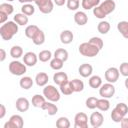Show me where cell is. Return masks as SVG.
I'll return each mask as SVG.
<instances>
[{
	"instance_id": "6da1fadb",
	"label": "cell",
	"mask_w": 128,
	"mask_h": 128,
	"mask_svg": "<svg viewBox=\"0 0 128 128\" xmlns=\"http://www.w3.org/2000/svg\"><path fill=\"white\" fill-rule=\"evenodd\" d=\"M116 8V3L114 0H104L98 6L93 8V14L98 19H104L107 15L112 13Z\"/></svg>"
},
{
	"instance_id": "7a4b0ae2",
	"label": "cell",
	"mask_w": 128,
	"mask_h": 128,
	"mask_svg": "<svg viewBox=\"0 0 128 128\" xmlns=\"http://www.w3.org/2000/svg\"><path fill=\"white\" fill-rule=\"evenodd\" d=\"M18 24L13 21H7L0 27V36L3 40L8 41L11 40L17 33H18Z\"/></svg>"
},
{
	"instance_id": "3957f363",
	"label": "cell",
	"mask_w": 128,
	"mask_h": 128,
	"mask_svg": "<svg viewBox=\"0 0 128 128\" xmlns=\"http://www.w3.org/2000/svg\"><path fill=\"white\" fill-rule=\"evenodd\" d=\"M128 113V105L121 102L118 103L111 112V119L115 123H120V121L126 116Z\"/></svg>"
},
{
	"instance_id": "277c9868",
	"label": "cell",
	"mask_w": 128,
	"mask_h": 128,
	"mask_svg": "<svg viewBox=\"0 0 128 128\" xmlns=\"http://www.w3.org/2000/svg\"><path fill=\"white\" fill-rule=\"evenodd\" d=\"M78 50H79V53L82 56L89 57V58L97 56L99 54V52H100V50L96 46L90 44L89 42H83V43H81L79 45V47H78Z\"/></svg>"
},
{
	"instance_id": "5b68a950",
	"label": "cell",
	"mask_w": 128,
	"mask_h": 128,
	"mask_svg": "<svg viewBox=\"0 0 128 128\" xmlns=\"http://www.w3.org/2000/svg\"><path fill=\"white\" fill-rule=\"evenodd\" d=\"M43 95L46 100L51 102H58L60 100V90H58L54 85H46L43 88Z\"/></svg>"
},
{
	"instance_id": "8992f818",
	"label": "cell",
	"mask_w": 128,
	"mask_h": 128,
	"mask_svg": "<svg viewBox=\"0 0 128 128\" xmlns=\"http://www.w3.org/2000/svg\"><path fill=\"white\" fill-rule=\"evenodd\" d=\"M8 69H9V72L12 75L23 76L27 71V66H26V64L24 62L22 63V62H20L18 60H13V61H11L9 63Z\"/></svg>"
},
{
	"instance_id": "52a82bcc",
	"label": "cell",
	"mask_w": 128,
	"mask_h": 128,
	"mask_svg": "<svg viewBox=\"0 0 128 128\" xmlns=\"http://www.w3.org/2000/svg\"><path fill=\"white\" fill-rule=\"evenodd\" d=\"M34 2L39 11L43 14H49L54 9V2L52 0H35Z\"/></svg>"
},
{
	"instance_id": "ba28073f",
	"label": "cell",
	"mask_w": 128,
	"mask_h": 128,
	"mask_svg": "<svg viewBox=\"0 0 128 128\" xmlns=\"http://www.w3.org/2000/svg\"><path fill=\"white\" fill-rule=\"evenodd\" d=\"M115 87L113 85V83H105V84H102L101 87L99 88V95L102 97V98H112L115 94Z\"/></svg>"
},
{
	"instance_id": "9c48e42d",
	"label": "cell",
	"mask_w": 128,
	"mask_h": 128,
	"mask_svg": "<svg viewBox=\"0 0 128 128\" xmlns=\"http://www.w3.org/2000/svg\"><path fill=\"white\" fill-rule=\"evenodd\" d=\"M24 126V120L21 115L14 114L4 124V128H22Z\"/></svg>"
},
{
	"instance_id": "30bf717a",
	"label": "cell",
	"mask_w": 128,
	"mask_h": 128,
	"mask_svg": "<svg viewBox=\"0 0 128 128\" xmlns=\"http://www.w3.org/2000/svg\"><path fill=\"white\" fill-rule=\"evenodd\" d=\"M105 80L109 83H115L117 82V80L119 79V76H120V72H119V69L116 68V67H110L108 68L106 71H105Z\"/></svg>"
},
{
	"instance_id": "8fae6325",
	"label": "cell",
	"mask_w": 128,
	"mask_h": 128,
	"mask_svg": "<svg viewBox=\"0 0 128 128\" xmlns=\"http://www.w3.org/2000/svg\"><path fill=\"white\" fill-rule=\"evenodd\" d=\"M75 128H87L88 127V116L84 112H79L74 117Z\"/></svg>"
},
{
	"instance_id": "7c38bea8",
	"label": "cell",
	"mask_w": 128,
	"mask_h": 128,
	"mask_svg": "<svg viewBox=\"0 0 128 128\" xmlns=\"http://www.w3.org/2000/svg\"><path fill=\"white\" fill-rule=\"evenodd\" d=\"M89 121L93 128H99L104 122V116L101 112H93L89 117Z\"/></svg>"
},
{
	"instance_id": "4fadbf2b",
	"label": "cell",
	"mask_w": 128,
	"mask_h": 128,
	"mask_svg": "<svg viewBox=\"0 0 128 128\" xmlns=\"http://www.w3.org/2000/svg\"><path fill=\"white\" fill-rule=\"evenodd\" d=\"M38 55H36L34 52L32 51H29V52H26L23 56V62L26 64V66H29V67H33L36 65L37 61H38Z\"/></svg>"
},
{
	"instance_id": "5bb4252c",
	"label": "cell",
	"mask_w": 128,
	"mask_h": 128,
	"mask_svg": "<svg viewBox=\"0 0 128 128\" xmlns=\"http://www.w3.org/2000/svg\"><path fill=\"white\" fill-rule=\"evenodd\" d=\"M15 106L19 112H26L30 107V102L25 97H19L15 102Z\"/></svg>"
},
{
	"instance_id": "9a60e30c",
	"label": "cell",
	"mask_w": 128,
	"mask_h": 128,
	"mask_svg": "<svg viewBox=\"0 0 128 128\" xmlns=\"http://www.w3.org/2000/svg\"><path fill=\"white\" fill-rule=\"evenodd\" d=\"M78 73L80 74V76H82L84 78L90 77L92 75V73H93V67L89 63H83V64H81L79 66Z\"/></svg>"
},
{
	"instance_id": "2e32d148",
	"label": "cell",
	"mask_w": 128,
	"mask_h": 128,
	"mask_svg": "<svg viewBox=\"0 0 128 128\" xmlns=\"http://www.w3.org/2000/svg\"><path fill=\"white\" fill-rule=\"evenodd\" d=\"M74 21L77 25L83 26L88 22V16L84 11H77L74 14Z\"/></svg>"
},
{
	"instance_id": "e0dca14e",
	"label": "cell",
	"mask_w": 128,
	"mask_h": 128,
	"mask_svg": "<svg viewBox=\"0 0 128 128\" xmlns=\"http://www.w3.org/2000/svg\"><path fill=\"white\" fill-rule=\"evenodd\" d=\"M49 81V76L47 73L45 72H39L38 74H36L35 76V83L39 86V87H44L48 84Z\"/></svg>"
},
{
	"instance_id": "ac0fdd59",
	"label": "cell",
	"mask_w": 128,
	"mask_h": 128,
	"mask_svg": "<svg viewBox=\"0 0 128 128\" xmlns=\"http://www.w3.org/2000/svg\"><path fill=\"white\" fill-rule=\"evenodd\" d=\"M74 39V35H73V32L70 31V30H63L61 33H60V41L62 44H70Z\"/></svg>"
},
{
	"instance_id": "d6986e66",
	"label": "cell",
	"mask_w": 128,
	"mask_h": 128,
	"mask_svg": "<svg viewBox=\"0 0 128 128\" xmlns=\"http://www.w3.org/2000/svg\"><path fill=\"white\" fill-rule=\"evenodd\" d=\"M41 109L47 111L48 115H50V116H53L58 112V107L54 104V102H51V101H48V100L43 104Z\"/></svg>"
},
{
	"instance_id": "ffe728a7",
	"label": "cell",
	"mask_w": 128,
	"mask_h": 128,
	"mask_svg": "<svg viewBox=\"0 0 128 128\" xmlns=\"http://www.w3.org/2000/svg\"><path fill=\"white\" fill-rule=\"evenodd\" d=\"M88 84L93 89H99L101 87V85L103 84L102 83V78L100 76H98V75L90 76V78L88 80Z\"/></svg>"
},
{
	"instance_id": "44dd1931",
	"label": "cell",
	"mask_w": 128,
	"mask_h": 128,
	"mask_svg": "<svg viewBox=\"0 0 128 128\" xmlns=\"http://www.w3.org/2000/svg\"><path fill=\"white\" fill-rule=\"evenodd\" d=\"M53 81L56 85L60 86L62 83L68 81V75L65 72H56L53 75Z\"/></svg>"
},
{
	"instance_id": "7402d4cb",
	"label": "cell",
	"mask_w": 128,
	"mask_h": 128,
	"mask_svg": "<svg viewBox=\"0 0 128 128\" xmlns=\"http://www.w3.org/2000/svg\"><path fill=\"white\" fill-rule=\"evenodd\" d=\"M33 83H34L33 79H32L31 77H29V76H23V77H21V79L19 80V85H20V87H21L22 89H24V90L30 89V88L33 86Z\"/></svg>"
},
{
	"instance_id": "603a6c76",
	"label": "cell",
	"mask_w": 128,
	"mask_h": 128,
	"mask_svg": "<svg viewBox=\"0 0 128 128\" xmlns=\"http://www.w3.org/2000/svg\"><path fill=\"white\" fill-rule=\"evenodd\" d=\"M46 98L44 97V95H40V94H35L33 97H32V100H31V103H32V106L36 107V108H41L43 106V104L46 102Z\"/></svg>"
},
{
	"instance_id": "cb8c5ba5",
	"label": "cell",
	"mask_w": 128,
	"mask_h": 128,
	"mask_svg": "<svg viewBox=\"0 0 128 128\" xmlns=\"http://www.w3.org/2000/svg\"><path fill=\"white\" fill-rule=\"evenodd\" d=\"M14 21L19 25V26H25L28 24L29 22V18L27 15H25L24 13H16L14 15Z\"/></svg>"
},
{
	"instance_id": "d4e9b609",
	"label": "cell",
	"mask_w": 128,
	"mask_h": 128,
	"mask_svg": "<svg viewBox=\"0 0 128 128\" xmlns=\"http://www.w3.org/2000/svg\"><path fill=\"white\" fill-rule=\"evenodd\" d=\"M117 30L120 32V34L125 38L128 39V21H120L117 24Z\"/></svg>"
},
{
	"instance_id": "484cf974",
	"label": "cell",
	"mask_w": 128,
	"mask_h": 128,
	"mask_svg": "<svg viewBox=\"0 0 128 128\" xmlns=\"http://www.w3.org/2000/svg\"><path fill=\"white\" fill-rule=\"evenodd\" d=\"M53 56L55 58H58V59H61L62 61L66 62L68 60V57H69V54H68V51L64 48H58L55 50Z\"/></svg>"
},
{
	"instance_id": "4316f807",
	"label": "cell",
	"mask_w": 128,
	"mask_h": 128,
	"mask_svg": "<svg viewBox=\"0 0 128 128\" xmlns=\"http://www.w3.org/2000/svg\"><path fill=\"white\" fill-rule=\"evenodd\" d=\"M39 30H40V28H39L37 25H28V26L25 28L24 33H25V36H26L27 38L32 39V38L35 36V34H36Z\"/></svg>"
},
{
	"instance_id": "83f0119b",
	"label": "cell",
	"mask_w": 128,
	"mask_h": 128,
	"mask_svg": "<svg viewBox=\"0 0 128 128\" xmlns=\"http://www.w3.org/2000/svg\"><path fill=\"white\" fill-rule=\"evenodd\" d=\"M70 84H71V87H72L74 92H81L84 89V82L82 80L78 79V78H75V79L71 80Z\"/></svg>"
},
{
	"instance_id": "f1b7e54d",
	"label": "cell",
	"mask_w": 128,
	"mask_h": 128,
	"mask_svg": "<svg viewBox=\"0 0 128 128\" xmlns=\"http://www.w3.org/2000/svg\"><path fill=\"white\" fill-rule=\"evenodd\" d=\"M100 4V0H82L81 6L84 10H90Z\"/></svg>"
},
{
	"instance_id": "f546056e",
	"label": "cell",
	"mask_w": 128,
	"mask_h": 128,
	"mask_svg": "<svg viewBox=\"0 0 128 128\" xmlns=\"http://www.w3.org/2000/svg\"><path fill=\"white\" fill-rule=\"evenodd\" d=\"M97 109H99L100 111H108L110 108V101L107 98H101L98 99L97 101Z\"/></svg>"
},
{
	"instance_id": "4dcf8cb0",
	"label": "cell",
	"mask_w": 128,
	"mask_h": 128,
	"mask_svg": "<svg viewBox=\"0 0 128 128\" xmlns=\"http://www.w3.org/2000/svg\"><path fill=\"white\" fill-rule=\"evenodd\" d=\"M97 30L100 34H107L110 30V23L108 21H105V20H102L98 23L97 25Z\"/></svg>"
},
{
	"instance_id": "1f68e13d",
	"label": "cell",
	"mask_w": 128,
	"mask_h": 128,
	"mask_svg": "<svg viewBox=\"0 0 128 128\" xmlns=\"http://www.w3.org/2000/svg\"><path fill=\"white\" fill-rule=\"evenodd\" d=\"M59 90L62 94L64 95H71L72 93H74L72 87H71V84H70V81H66L64 83H62L60 86H59Z\"/></svg>"
},
{
	"instance_id": "d6a6232c",
	"label": "cell",
	"mask_w": 128,
	"mask_h": 128,
	"mask_svg": "<svg viewBox=\"0 0 128 128\" xmlns=\"http://www.w3.org/2000/svg\"><path fill=\"white\" fill-rule=\"evenodd\" d=\"M31 40L35 45H38V46L42 45L45 42V34H44V32L42 30H39Z\"/></svg>"
},
{
	"instance_id": "836d02e7",
	"label": "cell",
	"mask_w": 128,
	"mask_h": 128,
	"mask_svg": "<svg viewBox=\"0 0 128 128\" xmlns=\"http://www.w3.org/2000/svg\"><path fill=\"white\" fill-rule=\"evenodd\" d=\"M10 55L14 59L20 58L21 56H23V49H22V47L21 46H18V45L12 46L11 49H10Z\"/></svg>"
},
{
	"instance_id": "e575fe53",
	"label": "cell",
	"mask_w": 128,
	"mask_h": 128,
	"mask_svg": "<svg viewBox=\"0 0 128 128\" xmlns=\"http://www.w3.org/2000/svg\"><path fill=\"white\" fill-rule=\"evenodd\" d=\"M38 59L41 62H48L52 59V52L50 50H42L38 54Z\"/></svg>"
},
{
	"instance_id": "d590c367",
	"label": "cell",
	"mask_w": 128,
	"mask_h": 128,
	"mask_svg": "<svg viewBox=\"0 0 128 128\" xmlns=\"http://www.w3.org/2000/svg\"><path fill=\"white\" fill-rule=\"evenodd\" d=\"M21 12L24 13L25 15H27V16H31L35 13V7L31 3L23 4L22 7H21Z\"/></svg>"
},
{
	"instance_id": "8d00e7d4",
	"label": "cell",
	"mask_w": 128,
	"mask_h": 128,
	"mask_svg": "<svg viewBox=\"0 0 128 128\" xmlns=\"http://www.w3.org/2000/svg\"><path fill=\"white\" fill-rule=\"evenodd\" d=\"M63 65H64V61H62L61 59H58V58H53L50 60V67L53 69V70H61L63 68Z\"/></svg>"
},
{
	"instance_id": "74e56055",
	"label": "cell",
	"mask_w": 128,
	"mask_h": 128,
	"mask_svg": "<svg viewBox=\"0 0 128 128\" xmlns=\"http://www.w3.org/2000/svg\"><path fill=\"white\" fill-rule=\"evenodd\" d=\"M70 121L67 117H59L56 121V127L57 128H69L70 127Z\"/></svg>"
},
{
	"instance_id": "f35d334b",
	"label": "cell",
	"mask_w": 128,
	"mask_h": 128,
	"mask_svg": "<svg viewBox=\"0 0 128 128\" xmlns=\"http://www.w3.org/2000/svg\"><path fill=\"white\" fill-rule=\"evenodd\" d=\"M88 42H89L90 44L96 46L99 50H101V49L103 48V46H104V42H103V40H102L100 37H96V36L91 37V38L88 40Z\"/></svg>"
},
{
	"instance_id": "ab89813d",
	"label": "cell",
	"mask_w": 128,
	"mask_h": 128,
	"mask_svg": "<svg viewBox=\"0 0 128 128\" xmlns=\"http://www.w3.org/2000/svg\"><path fill=\"white\" fill-rule=\"evenodd\" d=\"M0 11L6 13L9 16L14 12V7L10 3H2L0 4Z\"/></svg>"
},
{
	"instance_id": "60d3db41",
	"label": "cell",
	"mask_w": 128,
	"mask_h": 128,
	"mask_svg": "<svg viewBox=\"0 0 128 128\" xmlns=\"http://www.w3.org/2000/svg\"><path fill=\"white\" fill-rule=\"evenodd\" d=\"M97 101H98V98L91 96V97H88V98L86 99L85 105H86V107H87L88 109L93 110V109H95V108L97 107Z\"/></svg>"
},
{
	"instance_id": "b9f144b4",
	"label": "cell",
	"mask_w": 128,
	"mask_h": 128,
	"mask_svg": "<svg viewBox=\"0 0 128 128\" xmlns=\"http://www.w3.org/2000/svg\"><path fill=\"white\" fill-rule=\"evenodd\" d=\"M66 5H67V8H68L69 10L75 11V10H77V9L79 8L80 1H79V0H67Z\"/></svg>"
},
{
	"instance_id": "7bdbcfd3",
	"label": "cell",
	"mask_w": 128,
	"mask_h": 128,
	"mask_svg": "<svg viewBox=\"0 0 128 128\" xmlns=\"http://www.w3.org/2000/svg\"><path fill=\"white\" fill-rule=\"evenodd\" d=\"M118 69L122 76L128 77V62H122Z\"/></svg>"
},
{
	"instance_id": "ee69618b",
	"label": "cell",
	"mask_w": 128,
	"mask_h": 128,
	"mask_svg": "<svg viewBox=\"0 0 128 128\" xmlns=\"http://www.w3.org/2000/svg\"><path fill=\"white\" fill-rule=\"evenodd\" d=\"M7 19H8V15L6 13L0 11V23L4 24L5 22H7Z\"/></svg>"
},
{
	"instance_id": "f6af8a7d",
	"label": "cell",
	"mask_w": 128,
	"mask_h": 128,
	"mask_svg": "<svg viewBox=\"0 0 128 128\" xmlns=\"http://www.w3.org/2000/svg\"><path fill=\"white\" fill-rule=\"evenodd\" d=\"M5 114H6V107L4 104H1L0 105V119H3Z\"/></svg>"
},
{
	"instance_id": "bcb514c9",
	"label": "cell",
	"mask_w": 128,
	"mask_h": 128,
	"mask_svg": "<svg viewBox=\"0 0 128 128\" xmlns=\"http://www.w3.org/2000/svg\"><path fill=\"white\" fill-rule=\"evenodd\" d=\"M120 125L122 128H128V117H124L121 121H120Z\"/></svg>"
},
{
	"instance_id": "7dc6e473",
	"label": "cell",
	"mask_w": 128,
	"mask_h": 128,
	"mask_svg": "<svg viewBox=\"0 0 128 128\" xmlns=\"http://www.w3.org/2000/svg\"><path fill=\"white\" fill-rule=\"evenodd\" d=\"M5 58H6V51L3 48H1L0 49V61L3 62L5 60Z\"/></svg>"
},
{
	"instance_id": "c3c4849f",
	"label": "cell",
	"mask_w": 128,
	"mask_h": 128,
	"mask_svg": "<svg viewBox=\"0 0 128 128\" xmlns=\"http://www.w3.org/2000/svg\"><path fill=\"white\" fill-rule=\"evenodd\" d=\"M53 2L56 6H63L64 4H66L67 0H53Z\"/></svg>"
},
{
	"instance_id": "681fc988",
	"label": "cell",
	"mask_w": 128,
	"mask_h": 128,
	"mask_svg": "<svg viewBox=\"0 0 128 128\" xmlns=\"http://www.w3.org/2000/svg\"><path fill=\"white\" fill-rule=\"evenodd\" d=\"M20 3H22V4H26V3H31V2H33V1H35V0H18Z\"/></svg>"
},
{
	"instance_id": "f907efd6",
	"label": "cell",
	"mask_w": 128,
	"mask_h": 128,
	"mask_svg": "<svg viewBox=\"0 0 128 128\" xmlns=\"http://www.w3.org/2000/svg\"><path fill=\"white\" fill-rule=\"evenodd\" d=\"M124 85H125L126 89L128 90V77H126V79H125V82H124Z\"/></svg>"
},
{
	"instance_id": "816d5d0a",
	"label": "cell",
	"mask_w": 128,
	"mask_h": 128,
	"mask_svg": "<svg viewBox=\"0 0 128 128\" xmlns=\"http://www.w3.org/2000/svg\"><path fill=\"white\" fill-rule=\"evenodd\" d=\"M6 1H8V2H11V1H14V0H6Z\"/></svg>"
},
{
	"instance_id": "f5cc1de1",
	"label": "cell",
	"mask_w": 128,
	"mask_h": 128,
	"mask_svg": "<svg viewBox=\"0 0 128 128\" xmlns=\"http://www.w3.org/2000/svg\"><path fill=\"white\" fill-rule=\"evenodd\" d=\"M127 100H128V98H127Z\"/></svg>"
}]
</instances>
